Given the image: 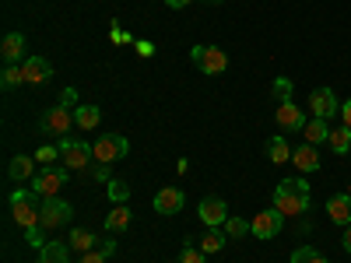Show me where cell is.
Segmentation results:
<instances>
[{
    "mask_svg": "<svg viewBox=\"0 0 351 263\" xmlns=\"http://www.w3.org/2000/svg\"><path fill=\"white\" fill-rule=\"evenodd\" d=\"M313 208V190L302 175H291V179H281L274 190V211H281L285 218H302Z\"/></svg>",
    "mask_w": 351,
    "mask_h": 263,
    "instance_id": "6da1fadb",
    "label": "cell"
},
{
    "mask_svg": "<svg viewBox=\"0 0 351 263\" xmlns=\"http://www.w3.org/2000/svg\"><path fill=\"white\" fill-rule=\"evenodd\" d=\"M11 214L18 221V228H36L39 218H43V203H36V193L32 190H14L11 193Z\"/></svg>",
    "mask_w": 351,
    "mask_h": 263,
    "instance_id": "7a4b0ae2",
    "label": "cell"
},
{
    "mask_svg": "<svg viewBox=\"0 0 351 263\" xmlns=\"http://www.w3.org/2000/svg\"><path fill=\"white\" fill-rule=\"evenodd\" d=\"M60 162H64V168H74V172H81V168H92V162H95V151H92V144H84V140H74V137H60Z\"/></svg>",
    "mask_w": 351,
    "mask_h": 263,
    "instance_id": "3957f363",
    "label": "cell"
},
{
    "mask_svg": "<svg viewBox=\"0 0 351 263\" xmlns=\"http://www.w3.org/2000/svg\"><path fill=\"white\" fill-rule=\"evenodd\" d=\"M67 175H71V168H60V165H46V168H39L36 172V179H32V193L36 197H56L64 186H67Z\"/></svg>",
    "mask_w": 351,
    "mask_h": 263,
    "instance_id": "277c9868",
    "label": "cell"
},
{
    "mask_svg": "<svg viewBox=\"0 0 351 263\" xmlns=\"http://www.w3.org/2000/svg\"><path fill=\"white\" fill-rule=\"evenodd\" d=\"M190 60L197 64V71L211 74V77L228 71V53L218 49V46H193V49H190Z\"/></svg>",
    "mask_w": 351,
    "mask_h": 263,
    "instance_id": "5b68a950",
    "label": "cell"
},
{
    "mask_svg": "<svg viewBox=\"0 0 351 263\" xmlns=\"http://www.w3.org/2000/svg\"><path fill=\"white\" fill-rule=\"evenodd\" d=\"M92 151H95V162L112 165V162H120V158L130 151V140H127L123 134H102V137L92 144Z\"/></svg>",
    "mask_w": 351,
    "mask_h": 263,
    "instance_id": "8992f818",
    "label": "cell"
},
{
    "mask_svg": "<svg viewBox=\"0 0 351 263\" xmlns=\"http://www.w3.org/2000/svg\"><path fill=\"white\" fill-rule=\"evenodd\" d=\"M74 218V208L67 200H60V197H46L43 200V218H39V225L49 231V228H64L67 221Z\"/></svg>",
    "mask_w": 351,
    "mask_h": 263,
    "instance_id": "52a82bcc",
    "label": "cell"
},
{
    "mask_svg": "<svg viewBox=\"0 0 351 263\" xmlns=\"http://www.w3.org/2000/svg\"><path fill=\"white\" fill-rule=\"evenodd\" d=\"M274 123H278L285 134H302V127H306L309 120H306L302 105H295L291 99H285V102H278V109H274Z\"/></svg>",
    "mask_w": 351,
    "mask_h": 263,
    "instance_id": "ba28073f",
    "label": "cell"
},
{
    "mask_svg": "<svg viewBox=\"0 0 351 263\" xmlns=\"http://www.w3.org/2000/svg\"><path fill=\"white\" fill-rule=\"evenodd\" d=\"M74 127H77V123H74V109H71V105H53V109L43 116V130L53 134V137H71Z\"/></svg>",
    "mask_w": 351,
    "mask_h": 263,
    "instance_id": "9c48e42d",
    "label": "cell"
},
{
    "mask_svg": "<svg viewBox=\"0 0 351 263\" xmlns=\"http://www.w3.org/2000/svg\"><path fill=\"white\" fill-rule=\"evenodd\" d=\"M197 218L208 225V228H221L228 221V203L221 197H204L200 208H197Z\"/></svg>",
    "mask_w": 351,
    "mask_h": 263,
    "instance_id": "30bf717a",
    "label": "cell"
},
{
    "mask_svg": "<svg viewBox=\"0 0 351 263\" xmlns=\"http://www.w3.org/2000/svg\"><path fill=\"white\" fill-rule=\"evenodd\" d=\"M281 228H285V214L274 211V208H271V211H260V214L250 221V231H253L256 239H274Z\"/></svg>",
    "mask_w": 351,
    "mask_h": 263,
    "instance_id": "8fae6325",
    "label": "cell"
},
{
    "mask_svg": "<svg viewBox=\"0 0 351 263\" xmlns=\"http://www.w3.org/2000/svg\"><path fill=\"white\" fill-rule=\"evenodd\" d=\"M309 109H313L316 120H334V116L341 112V102H337V95L330 92V88H316V92L309 95Z\"/></svg>",
    "mask_w": 351,
    "mask_h": 263,
    "instance_id": "7c38bea8",
    "label": "cell"
},
{
    "mask_svg": "<svg viewBox=\"0 0 351 263\" xmlns=\"http://www.w3.org/2000/svg\"><path fill=\"white\" fill-rule=\"evenodd\" d=\"M183 203H186V197H183V190H180V186H165V190H158V193H155V211H158L162 218L180 214V211H183Z\"/></svg>",
    "mask_w": 351,
    "mask_h": 263,
    "instance_id": "4fadbf2b",
    "label": "cell"
},
{
    "mask_svg": "<svg viewBox=\"0 0 351 263\" xmlns=\"http://www.w3.org/2000/svg\"><path fill=\"white\" fill-rule=\"evenodd\" d=\"M291 165L299 168V175H309L319 168V151H316V144H299V148H291Z\"/></svg>",
    "mask_w": 351,
    "mask_h": 263,
    "instance_id": "5bb4252c",
    "label": "cell"
},
{
    "mask_svg": "<svg viewBox=\"0 0 351 263\" xmlns=\"http://www.w3.org/2000/svg\"><path fill=\"white\" fill-rule=\"evenodd\" d=\"M21 74L28 84H43L53 77V64L46 60V56H25V64H21Z\"/></svg>",
    "mask_w": 351,
    "mask_h": 263,
    "instance_id": "9a60e30c",
    "label": "cell"
},
{
    "mask_svg": "<svg viewBox=\"0 0 351 263\" xmlns=\"http://www.w3.org/2000/svg\"><path fill=\"white\" fill-rule=\"evenodd\" d=\"M327 218H330L334 225H341V228L351 225V197H348V193H334V197L327 200Z\"/></svg>",
    "mask_w": 351,
    "mask_h": 263,
    "instance_id": "2e32d148",
    "label": "cell"
},
{
    "mask_svg": "<svg viewBox=\"0 0 351 263\" xmlns=\"http://www.w3.org/2000/svg\"><path fill=\"white\" fill-rule=\"evenodd\" d=\"M8 175L14 183H25V179H36V155L28 158V155H18V158H11V165H8Z\"/></svg>",
    "mask_w": 351,
    "mask_h": 263,
    "instance_id": "e0dca14e",
    "label": "cell"
},
{
    "mask_svg": "<svg viewBox=\"0 0 351 263\" xmlns=\"http://www.w3.org/2000/svg\"><path fill=\"white\" fill-rule=\"evenodd\" d=\"M25 53V36L21 32H8L4 42H0V56H4V64H18Z\"/></svg>",
    "mask_w": 351,
    "mask_h": 263,
    "instance_id": "ac0fdd59",
    "label": "cell"
},
{
    "mask_svg": "<svg viewBox=\"0 0 351 263\" xmlns=\"http://www.w3.org/2000/svg\"><path fill=\"white\" fill-rule=\"evenodd\" d=\"M99 236L95 231H88V228H71V249H77V253H88V249H99Z\"/></svg>",
    "mask_w": 351,
    "mask_h": 263,
    "instance_id": "d6986e66",
    "label": "cell"
},
{
    "mask_svg": "<svg viewBox=\"0 0 351 263\" xmlns=\"http://www.w3.org/2000/svg\"><path fill=\"white\" fill-rule=\"evenodd\" d=\"M130 208H127V203H116V208L106 214V231H127L130 228Z\"/></svg>",
    "mask_w": 351,
    "mask_h": 263,
    "instance_id": "ffe728a7",
    "label": "cell"
},
{
    "mask_svg": "<svg viewBox=\"0 0 351 263\" xmlns=\"http://www.w3.org/2000/svg\"><path fill=\"white\" fill-rule=\"evenodd\" d=\"M302 137H306V144H324V140H330V123L313 116V120L302 127Z\"/></svg>",
    "mask_w": 351,
    "mask_h": 263,
    "instance_id": "44dd1931",
    "label": "cell"
},
{
    "mask_svg": "<svg viewBox=\"0 0 351 263\" xmlns=\"http://www.w3.org/2000/svg\"><path fill=\"white\" fill-rule=\"evenodd\" d=\"M267 158H271L274 165H288V162H291V148H288V140H285L281 134H274V137L267 140Z\"/></svg>",
    "mask_w": 351,
    "mask_h": 263,
    "instance_id": "7402d4cb",
    "label": "cell"
},
{
    "mask_svg": "<svg viewBox=\"0 0 351 263\" xmlns=\"http://www.w3.org/2000/svg\"><path fill=\"white\" fill-rule=\"evenodd\" d=\"M99 120H102L99 105H77V109H74V123H77L81 130H95Z\"/></svg>",
    "mask_w": 351,
    "mask_h": 263,
    "instance_id": "603a6c76",
    "label": "cell"
},
{
    "mask_svg": "<svg viewBox=\"0 0 351 263\" xmlns=\"http://www.w3.org/2000/svg\"><path fill=\"white\" fill-rule=\"evenodd\" d=\"M225 239H228V236H225L221 228H208V231L200 236V249L208 253V256H211V253H221V249H225Z\"/></svg>",
    "mask_w": 351,
    "mask_h": 263,
    "instance_id": "cb8c5ba5",
    "label": "cell"
},
{
    "mask_svg": "<svg viewBox=\"0 0 351 263\" xmlns=\"http://www.w3.org/2000/svg\"><path fill=\"white\" fill-rule=\"evenodd\" d=\"M327 144H330L334 155H348V151H351V127H334Z\"/></svg>",
    "mask_w": 351,
    "mask_h": 263,
    "instance_id": "d4e9b609",
    "label": "cell"
},
{
    "mask_svg": "<svg viewBox=\"0 0 351 263\" xmlns=\"http://www.w3.org/2000/svg\"><path fill=\"white\" fill-rule=\"evenodd\" d=\"M39 263H71L67 246H64V242H46V246L39 249Z\"/></svg>",
    "mask_w": 351,
    "mask_h": 263,
    "instance_id": "484cf974",
    "label": "cell"
},
{
    "mask_svg": "<svg viewBox=\"0 0 351 263\" xmlns=\"http://www.w3.org/2000/svg\"><path fill=\"white\" fill-rule=\"evenodd\" d=\"M291 263H330V260L319 253L316 246H299L295 253H291Z\"/></svg>",
    "mask_w": 351,
    "mask_h": 263,
    "instance_id": "4316f807",
    "label": "cell"
},
{
    "mask_svg": "<svg viewBox=\"0 0 351 263\" xmlns=\"http://www.w3.org/2000/svg\"><path fill=\"white\" fill-rule=\"evenodd\" d=\"M106 193H109V200H112V203H127L130 186H127L123 179H109V183H106Z\"/></svg>",
    "mask_w": 351,
    "mask_h": 263,
    "instance_id": "83f0119b",
    "label": "cell"
},
{
    "mask_svg": "<svg viewBox=\"0 0 351 263\" xmlns=\"http://www.w3.org/2000/svg\"><path fill=\"white\" fill-rule=\"evenodd\" d=\"M221 228H225V236H228V239H243L246 231H250V221H246V218H228Z\"/></svg>",
    "mask_w": 351,
    "mask_h": 263,
    "instance_id": "f1b7e54d",
    "label": "cell"
},
{
    "mask_svg": "<svg viewBox=\"0 0 351 263\" xmlns=\"http://www.w3.org/2000/svg\"><path fill=\"white\" fill-rule=\"evenodd\" d=\"M21 81H25V74H21V67H14V64H8L4 74H0V84H4V88H14V84H21Z\"/></svg>",
    "mask_w": 351,
    "mask_h": 263,
    "instance_id": "f546056e",
    "label": "cell"
},
{
    "mask_svg": "<svg viewBox=\"0 0 351 263\" xmlns=\"http://www.w3.org/2000/svg\"><path fill=\"white\" fill-rule=\"evenodd\" d=\"M204 256H208V253H204L200 246H183V253H180V260H176V263H204Z\"/></svg>",
    "mask_w": 351,
    "mask_h": 263,
    "instance_id": "4dcf8cb0",
    "label": "cell"
},
{
    "mask_svg": "<svg viewBox=\"0 0 351 263\" xmlns=\"http://www.w3.org/2000/svg\"><path fill=\"white\" fill-rule=\"evenodd\" d=\"M25 239H28V246L43 249V246H46V228H43V225H36V228H25Z\"/></svg>",
    "mask_w": 351,
    "mask_h": 263,
    "instance_id": "1f68e13d",
    "label": "cell"
},
{
    "mask_svg": "<svg viewBox=\"0 0 351 263\" xmlns=\"http://www.w3.org/2000/svg\"><path fill=\"white\" fill-rule=\"evenodd\" d=\"M56 158H60V148H53V144H43V148L36 151V162H43V165H49Z\"/></svg>",
    "mask_w": 351,
    "mask_h": 263,
    "instance_id": "d6a6232c",
    "label": "cell"
},
{
    "mask_svg": "<svg viewBox=\"0 0 351 263\" xmlns=\"http://www.w3.org/2000/svg\"><path fill=\"white\" fill-rule=\"evenodd\" d=\"M274 95L285 102V99H291V81L288 77H274Z\"/></svg>",
    "mask_w": 351,
    "mask_h": 263,
    "instance_id": "836d02e7",
    "label": "cell"
},
{
    "mask_svg": "<svg viewBox=\"0 0 351 263\" xmlns=\"http://www.w3.org/2000/svg\"><path fill=\"white\" fill-rule=\"evenodd\" d=\"M106 260H109V256H106L102 249H88V253L77 256V263H106Z\"/></svg>",
    "mask_w": 351,
    "mask_h": 263,
    "instance_id": "e575fe53",
    "label": "cell"
},
{
    "mask_svg": "<svg viewBox=\"0 0 351 263\" xmlns=\"http://www.w3.org/2000/svg\"><path fill=\"white\" fill-rule=\"evenodd\" d=\"M109 168H112V165H106V162H99V165L92 168V175H95V179H99V183H109V179H112V175H109Z\"/></svg>",
    "mask_w": 351,
    "mask_h": 263,
    "instance_id": "d590c367",
    "label": "cell"
},
{
    "mask_svg": "<svg viewBox=\"0 0 351 263\" xmlns=\"http://www.w3.org/2000/svg\"><path fill=\"white\" fill-rule=\"evenodd\" d=\"M134 49H137V56H144V60H148V56L155 53V46H152L148 39H137V42H134Z\"/></svg>",
    "mask_w": 351,
    "mask_h": 263,
    "instance_id": "8d00e7d4",
    "label": "cell"
},
{
    "mask_svg": "<svg viewBox=\"0 0 351 263\" xmlns=\"http://www.w3.org/2000/svg\"><path fill=\"white\" fill-rule=\"evenodd\" d=\"M112 42H130V36L123 32V28H120V25H112Z\"/></svg>",
    "mask_w": 351,
    "mask_h": 263,
    "instance_id": "74e56055",
    "label": "cell"
},
{
    "mask_svg": "<svg viewBox=\"0 0 351 263\" xmlns=\"http://www.w3.org/2000/svg\"><path fill=\"white\" fill-rule=\"evenodd\" d=\"M341 120H344V127H351V99L341 102Z\"/></svg>",
    "mask_w": 351,
    "mask_h": 263,
    "instance_id": "f35d334b",
    "label": "cell"
},
{
    "mask_svg": "<svg viewBox=\"0 0 351 263\" xmlns=\"http://www.w3.org/2000/svg\"><path fill=\"white\" fill-rule=\"evenodd\" d=\"M74 102H77V92H74V88H67L64 99H60V105H71V109H74Z\"/></svg>",
    "mask_w": 351,
    "mask_h": 263,
    "instance_id": "ab89813d",
    "label": "cell"
},
{
    "mask_svg": "<svg viewBox=\"0 0 351 263\" xmlns=\"http://www.w3.org/2000/svg\"><path fill=\"white\" fill-rule=\"evenodd\" d=\"M99 249H102L106 256H112V253H116V242H112V239H102V242H99Z\"/></svg>",
    "mask_w": 351,
    "mask_h": 263,
    "instance_id": "60d3db41",
    "label": "cell"
},
{
    "mask_svg": "<svg viewBox=\"0 0 351 263\" xmlns=\"http://www.w3.org/2000/svg\"><path fill=\"white\" fill-rule=\"evenodd\" d=\"M165 4H169L172 11H180V8H190V4H193V0H165Z\"/></svg>",
    "mask_w": 351,
    "mask_h": 263,
    "instance_id": "b9f144b4",
    "label": "cell"
},
{
    "mask_svg": "<svg viewBox=\"0 0 351 263\" xmlns=\"http://www.w3.org/2000/svg\"><path fill=\"white\" fill-rule=\"evenodd\" d=\"M341 246H344V249H348V253H351V225H348V228H344V236H341Z\"/></svg>",
    "mask_w": 351,
    "mask_h": 263,
    "instance_id": "7bdbcfd3",
    "label": "cell"
},
{
    "mask_svg": "<svg viewBox=\"0 0 351 263\" xmlns=\"http://www.w3.org/2000/svg\"><path fill=\"white\" fill-rule=\"evenodd\" d=\"M208 4H221V0H208Z\"/></svg>",
    "mask_w": 351,
    "mask_h": 263,
    "instance_id": "ee69618b",
    "label": "cell"
},
{
    "mask_svg": "<svg viewBox=\"0 0 351 263\" xmlns=\"http://www.w3.org/2000/svg\"><path fill=\"white\" fill-rule=\"evenodd\" d=\"M348 197H351V183H348Z\"/></svg>",
    "mask_w": 351,
    "mask_h": 263,
    "instance_id": "f6af8a7d",
    "label": "cell"
}]
</instances>
